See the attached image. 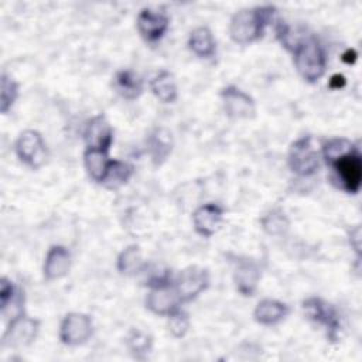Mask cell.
I'll return each mask as SVG.
<instances>
[{"mask_svg": "<svg viewBox=\"0 0 362 362\" xmlns=\"http://www.w3.org/2000/svg\"><path fill=\"white\" fill-rule=\"evenodd\" d=\"M173 286L180 303H189L208 288L209 273L201 266H188L174 277Z\"/></svg>", "mask_w": 362, "mask_h": 362, "instance_id": "8992f818", "label": "cell"}, {"mask_svg": "<svg viewBox=\"0 0 362 362\" xmlns=\"http://www.w3.org/2000/svg\"><path fill=\"white\" fill-rule=\"evenodd\" d=\"M150 89L153 95L163 103H174L177 100L178 90H177L175 79L173 74L165 69L158 71L150 79Z\"/></svg>", "mask_w": 362, "mask_h": 362, "instance_id": "ffe728a7", "label": "cell"}, {"mask_svg": "<svg viewBox=\"0 0 362 362\" xmlns=\"http://www.w3.org/2000/svg\"><path fill=\"white\" fill-rule=\"evenodd\" d=\"M92 334V318L83 313H68L59 325V339L68 346H78L88 342Z\"/></svg>", "mask_w": 362, "mask_h": 362, "instance_id": "52a82bcc", "label": "cell"}, {"mask_svg": "<svg viewBox=\"0 0 362 362\" xmlns=\"http://www.w3.org/2000/svg\"><path fill=\"white\" fill-rule=\"evenodd\" d=\"M173 148L171 133L165 129H156L147 139V151L151 157V161L156 165H160L165 161Z\"/></svg>", "mask_w": 362, "mask_h": 362, "instance_id": "44dd1931", "label": "cell"}, {"mask_svg": "<svg viewBox=\"0 0 362 362\" xmlns=\"http://www.w3.org/2000/svg\"><path fill=\"white\" fill-rule=\"evenodd\" d=\"M223 221V208L218 204L208 202L198 206L192 214V225L198 235L211 238L218 232Z\"/></svg>", "mask_w": 362, "mask_h": 362, "instance_id": "4fadbf2b", "label": "cell"}, {"mask_svg": "<svg viewBox=\"0 0 362 362\" xmlns=\"http://www.w3.org/2000/svg\"><path fill=\"white\" fill-rule=\"evenodd\" d=\"M14 150L18 160L33 170L44 165L48 158L47 144L41 133L37 130L28 129L21 132L16 140Z\"/></svg>", "mask_w": 362, "mask_h": 362, "instance_id": "5b68a950", "label": "cell"}, {"mask_svg": "<svg viewBox=\"0 0 362 362\" xmlns=\"http://www.w3.org/2000/svg\"><path fill=\"white\" fill-rule=\"evenodd\" d=\"M40 331V321L25 315L24 313L10 320L8 327L3 335V345L6 346H28L31 345Z\"/></svg>", "mask_w": 362, "mask_h": 362, "instance_id": "9c48e42d", "label": "cell"}, {"mask_svg": "<svg viewBox=\"0 0 362 362\" xmlns=\"http://www.w3.org/2000/svg\"><path fill=\"white\" fill-rule=\"evenodd\" d=\"M345 83H346L345 76L341 75V74H334V75L329 78V82H328L329 88H331V89H335V90L342 89V88L345 86Z\"/></svg>", "mask_w": 362, "mask_h": 362, "instance_id": "4dcf8cb0", "label": "cell"}, {"mask_svg": "<svg viewBox=\"0 0 362 362\" xmlns=\"http://www.w3.org/2000/svg\"><path fill=\"white\" fill-rule=\"evenodd\" d=\"M321 153L313 144L311 136L297 139L288 150V167L298 177H311L318 173Z\"/></svg>", "mask_w": 362, "mask_h": 362, "instance_id": "277c9868", "label": "cell"}, {"mask_svg": "<svg viewBox=\"0 0 362 362\" xmlns=\"http://www.w3.org/2000/svg\"><path fill=\"white\" fill-rule=\"evenodd\" d=\"M174 281V280H173ZM180 300L178 296L174 290L173 283L164 284V286H157V287H150V291L146 297V307L157 315L167 317L175 310L180 308Z\"/></svg>", "mask_w": 362, "mask_h": 362, "instance_id": "5bb4252c", "label": "cell"}, {"mask_svg": "<svg viewBox=\"0 0 362 362\" xmlns=\"http://www.w3.org/2000/svg\"><path fill=\"white\" fill-rule=\"evenodd\" d=\"M20 293V288H16L13 281L8 280L7 277H3L0 281V308L1 314H4L10 305L14 303Z\"/></svg>", "mask_w": 362, "mask_h": 362, "instance_id": "f1b7e54d", "label": "cell"}, {"mask_svg": "<svg viewBox=\"0 0 362 362\" xmlns=\"http://www.w3.org/2000/svg\"><path fill=\"white\" fill-rule=\"evenodd\" d=\"M83 140L86 148L109 153L113 143V129L105 115L99 113L88 120L83 130Z\"/></svg>", "mask_w": 362, "mask_h": 362, "instance_id": "8fae6325", "label": "cell"}, {"mask_svg": "<svg viewBox=\"0 0 362 362\" xmlns=\"http://www.w3.org/2000/svg\"><path fill=\"white\" fill-rule=\"evenodd\" d=\"M18 98V83L6 72L1 74L0 82V110L3 115L8 113Z\"/></svg>", "mask_w": 362, "mask_h": 362, "instance_id": "4316f807", "label": "cell"}, {"mask_svg": "<svg viewBox=\"0 0 362 362\" xmlns=\"http://www.w3.org/2000/svg\"><path fill=\"white\" fill-rule=\"evenodd\" d=\"M303 310L308 320L325 327L327 335L331 341L338 339L339 318L337 310L329 303L320 297H308L303 303Z\"/></svg>", "mask_w": 362, "mask_h": 362, "instance_id": "ba28073f", "label": "cell"}, {"mask_svg": "<svg viewBox=\"0 0 362 362\" xmlns=\"http://www.w3.org/2000/svg\"><path fill=\"white\" fill-rule=\"evenodd\" d=\"M127 348L137 359H144L151 352L153 337L139 328H132L126 338Z\"/></svg>", "mask_w": 362, "mask_h": 362, "instance_id": "d4e9b609", "label": "cell"}, {"mask_svg": "<svg viewBox=\"0 0 362 362\" xmlns=\"http://www.w3.org/2000/svg\"><path fill=\"white\" fill-rule=\"evenodd\" d=\"M109 163H110V158L106 151L86 148L83 153L85 170H86L89 178L98 184H102V181L106 175Z\"/></svg>", "mask_w": 362, "mask_h": 362, "instance_id": "7402d4cb", "label": "cell"}, {"mask_svg": "<svg viewBox=\"0 0 362 362\" xmlns=\"http://www.w3.org/2000/svg\"><path fill=\"white\" fill-rule=\"evenodd\" d=\"M260 276V267L255 260L240 259L236 262L233 269V283L242 296L250 297L255 294Z\"/></svg>", "mask_w": 362, "mask_h": 362, "instance_id": "9a60e30c", "label": "cell"}, {"mask_svg": "<svg viewBox=\"0 0 362 362\" xmlns=\"http://www.w3.org/2000/svg\"><path fill=\"white\" fill-rule=\"evenodd\" d=\"M328 165L332 168V181L348 194H358L362 184V157L356 147L338 156Z\"/></svg>", "mask_w": 362, "mask_h": 362, "instance_id": "3957f363", "label": "cell"}, {"mask_svg": "<svg viewBox=\"0 0 362 362\" xmlns=\"http://www.w3.org/2000/svg\"><path fill=\"white\" fill-rule=\"evenodd\" d=\"M133 175V165L122 160H110L102 185L107 189H117Z\"/></svg>", "mask_w": 362, "mask_h": 362, "instance_id": "cb8c5ba5", "label": "cell"}, {"mask_svg": "<svg viewBox=\"0 0 362 362\" xmlns=\"http://www.w3.org/2000/svg\"><path fill=\"white\" fill-rule=\"evenodd\" d=\"M113 88L116 92L127 100L137 99L143 92V81L132 69H120L115 74Z\"/></svg>", "mask_w": 362, "mask_h": 362, "instance_id": "d6986e66", "label": "cell"}, {"mask_svg": "<svg viewBox=\"0 0 362 362\" xmlns=\"http://www.w3.org/2000/svg\"><path fill=\"white\" fill-rule=\"evenodd\" d=\"M146 263L143 260L141 250L137 245H129L126 249L120 252L116 260V267L120 274L124 276H136L144 269Z\"/></svg>", "mask_w": 362, "mask_h": 362, "instance_id": "603a6c76", "label": "cell"}, {"mask_svg": "<svg viewBox=\"0 0 362 362\" xmlns=\"http://www.w3.org/2000/svg\"><path fill=\"white\" fill-rule=\"evenodd\" d=\"M71 269V253L65 246L54 245L48 249L44 260L42 273L45 280H59L69 273Z\"/></svg>", "mask_w": 362, "mask_h": 362, "instance_id": "2e32d148", "label": "cell"}, {"mask_svg": "<svg viewBox=\"0 0 362 362\" xmlns=\"http://www.w3.org/2000/svg\"><path fill=\"white\" fill-rule=\"evenodd\" d=\"M298 75L308 83L318 82L325 74L327 57L315 38H305L293 52Z\"/></svg>", "mask_w": 362, "mask_h": 362, "instance_id": "7a4b0ae2", "label": "cell"}, {"mask_svg": "<svg viewBox=\"0 0 362 362\" xmlns=\"http://www.w3.org/2000/svg\"><path fill=\"white\" fill-rule=\"evenodd\" d=\"M290 313L286 303L274 298H263L257 303L253 311V318L257 324L264 327H272L281 322Z\"/></svg>", "mask_w": 362, "mask_h": 362, "instance_id": "e0dca14e", "label": "cell"}, {"mask_svg": "<svg viewBox=\"0 0 362 362\" xmlns=\"http://www.w3.org/2000/svg\"><path fill=\"white\" fill-rule=\"evenodd\" d=\"M349 243H351L352 249L356 252V255H359V250H361V228L359 226H355L351 230Z\"/></svg>", "mask_w": 362, "mask_h": 362, "instance_id": "f546056e", "label": "cell"}, {"mask_svg": "<svg viewBox=\"0 0 362 362\" xmlns=\"http://www.w3.org/2000/svg\"><path fill=\"white\" fill-rule=\"evenodd\" d=\"M188 48L198 58L206 59L214 57L216 52V41L212 31L205 25L194 28L188 37Z\"/></svg>", "mask_w": 362, "mask_h": 362, "instance_id": "ac0fdd59", "label": "cell"}, {"mask_svg": "<svg viewBox=\"0 0 362 362\" xmlns=\"http://www.w3.org/2000/svg\"><path fill=\"white\" fill-rule=\"evenodd\" d=\"M276 8L273 6H257L236 11L229 24V34L233 42L247 45L257 41L266 27L272 23Z\"/></svg>", "mask_w": 362, "mask_h": 362, "instance_id": "6da1fadb", "label": "cell"}, {"mask_svg": "<svg viewBox=\"0 0 362 362\" xmlns=\"http://www.w3.org/2000/svg\"><path fill=\"white\" fill-rule=\"evenodd\" d=\"M136 25L140 35L147 42H157L167 33L170 20L164 13L154 11L151 8H143L137 16Z\"/></svg>", "mask_w": 362, "mask_h": 362, "instance_id": "7c38bea8", "label": "cell"}, {"mask_svg": "<svg viewBox=\"0 0 362 362\" xmlns=\"http://www.w3.org/2000/svg\"><path fill=\"white\" fill-rule=\"evenodd\" d=\"M341 59H342L345 64H348V65L355 64V61L358 59V52H356L354 48H348V49L341 55Z\"/></svg>", "mask_w": 362, "mask_h": 362, "instance_id": "1f68e13d", "label": "cell"}, {"mask_svg": "<svg viewBox=\"0 0 362 362\" xmlns=\"http://www.w3.org/2000/svg\"><path fill=\"white\" fill-rule=\"evenodd\" d=\"M221 99L225 113L232 119H252L256 115V105L252 96L235 85L225 86L221 90Z\"/></svg>", "mask_w": 362, "mask_h": 362, "instance_id": "30bf717a", "label": "cell"}, {"mask_svg": "<svg viewBox=\"0 0 362 362\" xmlns=\"http://www.w3.org/2000/svg\"><path fill=\"white\" fill-rule=\"evenodd\" d=\"M262 228L266 233L277 236V235H283L287 232L288 226H290V221L287 219L286 214L280 209H272L270 212H267L262 221Z\"/></svg>", "mask_w": 362, "mask_h": 362, "instance_id": "484cf974", "label": "cell"}, {"mask_svg": "<svg viewBox=\"0 0 362 362\" xmlns=\"http://www.w3.org/2000/svg\"><path fill=\"white\" fill-rule=\"evenodd\" d=\"M167 318H168L167 327L173 337L181 338L187 334V331L189 328V317L185 311L178 308L174 313H171L170 315H167Z\"/></svg>", "mask_w": 362, "mask_h": 362, "instance_id": "83f0119b", "label": "cell"}]
</instances>
